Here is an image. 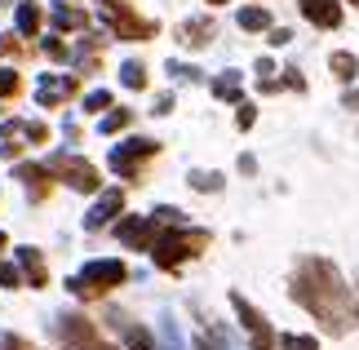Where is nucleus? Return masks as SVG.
Listing matches in <instances>:
<instances>
[{"label":"nucleus","mask_w":359,"mask_h":350,"mask_svg":"<svg viewBox=\"0 0 359 350\" xmlns=\"http://www.w3.org/2000/svg\"><path fill=\"white\" fill-rule=\"evenodd\" d=\"M293 302H302L306 311L320 319L328 332H346L359 319V297L346 288V279L333 262L324 257H302L293 275Z\"/></svg>","instance_id":"f257e3e1"},{"label":"nucleus","mask_w":359,"mask_h":350,"mask_svg":"<svg viewBox=\"0 0 359 350\" xmlns=\"http://www.w3.org/2000/svg\"><path fill=\"white\" fill-rule=\"evenodd\" d=\"M156 248V257L160 266H177L182 257H196V253H204V248H209V235L204 231H173V235H164L160 244H151Z\"/></svg>","instance_id":"f03ea898"},{"label":"nucleus","mask_w":359,"mask_h":350,"mask_svg":"<svg viewBox=\"0 0 359 350\" xmlns=\"http://www.w3.org/2000/svg\"><path fill=\"white\" fill-rule=\"evenodd\" d=\"M58 342H62L67 350H116L111 342H102L98 324H93V319H85V315H62Z\"/></svg>","instance_id":"7ed1b4c3"},{"label":"nucleus","mask_w":359,"mask_h":350,"mask_svg":"<svg viewBox=\"0 0 359 350\" xmlns=\"http://www.w3.org/2000/svg\"><path fill=\"white\" fill-rule=\"evenodd\" d=\"M124 279H129V271H124L120 262H93L85 275H76V292L80 297H102V292H111V288H120Z\"/></svg>","instance_id":"20e7f679"},{"label":"nucleus","mask_w":359,"mask_h":350,"mask_svg":"<svg viewBox=\"0 0 359 350\" xmlns=\"http://www.w3.org/2000/svg\"><path fill=\"white\" fill-rule=\"evenodd\" d=\"M107 13H111L120 40H147V36H156V22L137 18V13L129 9V0H111V5H107Z\"/></svg>","instance_id":"39448f33"},{"label":"nucleus","mask_w":359,"mask_h":350,"mask_svg":"<svg viewBox=\"0 0 359 350\" xmlns=\"http://www.w3.org/2000/svg\"><path fill=\"white\" fill-rule=\"evenodd\" d=\"M53 173L67 177V187H76V191H98V169L85 164V160H76V156L53 160Z\"/></svg>","instance_id":"423d86ee"},{"label":"nucleus","mask_w":359,"mask_h":350,"mask_svg":"<svg viewBox=\"0 0 359 350\" xmlns=\"http://www.w3.org/2000/svg\"><path fill=\"white\" fill-rule=\"evenodd\" d=\"M297 5H302V13H306L315 27H324V32L328 27H341V5L337 0H297Z\"/></svg>","instance_id":"0eeeda50"},{"label":"nucleus","mask_w":359,"mask_h":350,"mask_svg":"<svg viewBox=\"0 0 359 350\" xmlns=\"http://www.w3.org/2000/svg\"><path fill=\"white\" fill-rule=\"evenodd\" d=\"M151 231H156V217H133V222H120V227H116V235L124 244H133V248H151V244H156Z\"/></svg>","instance_id":"6e6552de"},{"label":"nucleus","mask_w":359,"mask_h":350,"mask_svg":"<svg viewBox=\"0 0 359 350\" xmlns=\"http://www.w3.org/2000/svg\"><path fill=\"white\" fill-rule=\"evenodd\" d=\"M156 142H129V147H124V151H116V169L120 173H137V164H142V160H151V156H156Z\"/></svg>","instance_id":"1a4fd4ad"},{"label":"nucleus","mask_w":359,"mask_h":350,"mask_svg":"<svg viewBox=\"0 0 359 350\" xmlns=\"http://www.w3.org/2000/svg\"><path fill=\"white\" fill-rule=\"evenodd\" d=\"M240 27H244V32H266V27H271V13L266 9H244L240 13Z\"/></svg>","instance_id":"9d476101"},{"label":"nucleus","mask_w":359,"mask_h":350,"mask_svg":"<svg viewBox=\"0 0 359 350\" xmlns=\"http://www.w3.org/2000/svg\"><path fill=\"white\" fill-rule=\"evenodd\" d=\"M22 266H27V275H32V284H45V266H40V253L36 248H22Z\"/></svg>","instance_id":"9b49d317"},{"label":"nucleus","mask_w":359,"mask_h":350,"mask_svg":"<svg viewBox=\"0 0 359 350\" xmlns=\"http://www.w3.org/2000/svg\"><path fill=\"white\" fill-rule=\"evenodd\" d=\"M333 72H337V80H355L359 62L351 58V53H333Z\"/></svg>","instance_id":"f8f14e48"},{"label":"nucleus","mask_w":359,"mask_h":350,"mask_svg":"<svg viewBox=\"0 0 359 350\" xmlns=\"http://www.w3.org/2000/svg\"><path fill=\"white\" fill-rule=\"evenodd\" d=\"M18 27H22V36H36V27H40V9H36V5H22Z\"/></svg>","instance_id":"ddd939ff"},{"label":"nucleus","mask_w":359,"mask_h":350,"mask_svg":"<svg viewBox=\"0 0 359 350\" xmlns=\"http://www.w3.org/2000/svg\"><path fill=\"white\" fill-rule=\"evenodd\" d=\"M18 93H22L18 72H0V97H18Z\"/></svg>","instance_id":"4468645a"},{"label":"nucleus","mask_w":359,"mask_h":350,"mask_svg":"<svg viewBox=\"0 0 359 350\" xmlns=\"http://www.w3.org/2000/svg\"><path fill=\"white\" fill-rule=\"evenodd\" d=\"M111 208H120V191H116V195H107V200H102V208L93 213V227H102V222L111 217Z\"/></svg>","instance_id":"2eb2a0df"},{"label":"nucleus","mask_w":359,"mask_h":350,"mask_svg":"<svg viewBox=\"0 0 359 350\" xmlns=\"http://www.w3.org/2000/svg\"><path fill=\"white\" fill-rule=\"evenodd\" d=\"M124 85H129V89H142L147 85V76H142V67H137V62L124 67Z\"/></svg>","instance_id":"dca6fc26"},{"label":"nucleus","mask_w":359,"mask_h":350,"mask_svg":"<svg viewBox=\"0 0 359 350\" xmlns=\"http://www.w3.org/2000/svg\"><path fill=\"white\" fill-rule=\"evenodd\" d=\"M0 350H32L22 337H13V332H0Z\"/></svg>","instance_id":"f3484780"},{"label":"nucleus","mask_w":359,"mask_h":350,"mask_svg":"<svg viewBox=\"0 0 359 350\" xmlns=\"http://www.w3.org/2000/svg\"><path fill=\"white\" fill-rule=\"evenodd\" d=\"M129 346L133 350H151V337H147L142 328H129Z\"/></svg>","instance_id":"a211bd4d"},{"label":"nucleus","mask_w":359,"mask_h":350,"mask_svg":"<svg viewBox=\"0 0 359 350\" xmlns=\"http://www.w3.org/2000/svg\"><path fill=\"white\" fill-rule=\"evenodd\" d=\"M284 350H315L311 337H284Z\"/></svg>","instance_id":"6ab92c4d"},{"label":"nucleus","mask_w":359,"mask_h":350,"mask_svg":"<svg viewBox=\"0 0 359 350\" xmlns=\"http://www.w3.org/2000/svg\"><path fill=\"white\" fill-rule=\"evenodd\" d=\"M0 284H13V288H18V284H22V275L13 271V266H0Z\"/></svg>","instance_id":"aec40b11"},{"label":"nucleus","mask_w":359,"mask_h":350,"mask_svg":"<svg viewBox=\"0 0 359 350\" xmlns=\"http://www.w3.org/2000/svg\"><path fill=\"white\" fill-rule=\"evenodd\" d=\"M124 124H129V111H120V116H111V120L102 124V129H107V133H116V129H124Z\"/></svg>","instance_id":"412c9836"},{"label":"nucleus","mask_w":359,"mask_h":350,"mask_svg":"<svg viewBox=\"0 0 359 350\" xmlns=\"http://www.w3.org/2000/svg\"><path fill=\"white\" fill-rule=\"evenodd\" d=\"M346 107H355V111H359V93H351V97H346Z\"/></svg>","instance_id":"4be33fe9"},{"label":"nucleus","mask_w":359,"mask_h":350,"mask_svg":"<svg viewBox=\"0 0 359 350\" xmlns=\"http://www.w3.org/2000/svg\"><path fill=\"white\" fill-rule=\"evenodd\" d=\"M209 5H226V0H209Z\"/></svg>","instance_id":"5701e85b"},{"label":"nucleus","mask_w":359,"mask_h":350,"mask_svg":"<svg viewBox=\"0 0 359 350\" xmlns=\"http://www.w3.org/2000/svg\"><path fill=\"white\" fill-rule=\"evenodd\" d=\"M0 248H5V235H0Z\"/></svg>","instance_id":"b1692460"},{"label":"nucleus","mask_w":359,"mask_h":350,"mask_svg":"<svg viewBox=\"0 0 359 350\" xmlns=\"http://www.w3.org/2000/svg\"><path fill=\"white\" fill-rule=\"evenodd\" d=\"M351 5H359V0H351Z\"/></svg>","instance_id":"393cba45"}]
</instances>
